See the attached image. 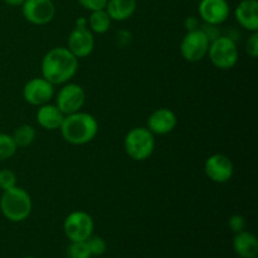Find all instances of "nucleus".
<instances>
[{"mask_svg":"<svg viewBox=\"0 0 258 258\" xmlns=\"http://www.w3.org/2000/svg\"><path fill=\"white\" fill-rule=\"evenodd\" d=\"M138 8L136 0H108L105 10L110 15L111 20L123 22L134 15Z\"/></svg>","mask_w":258,"mask_h":258,"instance_id":"a211bd4d","label":"nucleus"},{"mask_svg":"<svg viewBox=\"0 0 258 258\" xmlns=\"http://www.w3.org/2000/svg\"><path fill=\"white\" fill-rule=\"evenodd\" d=\"M78 58L68 48H52L42 59V77L52 85L67 83L77 73Z\"/></svg>","mask_w":258,"mask_h":258,"instance_id":"f257e3e1","label":"nucleus"},{"mask_svg":"<svg viewBox=\"0 0 258 258\" xmlns=\"http://www.w3.org/2000/svg\"><path fill=\"white\" fill-rule=\"evenodd\" d=\"M86 242H87L88 248H90L92 256H102L106 252V249H107V243H106V241L102 237L91 236Z\"/></svg>","mask_w":258,"mask_h":258,"instance_id":"5701e85b","label":"nucleus"},{"mask_svg":"<svg viewBox=\"0 0 258 258\" xmlns=\"http://www.w3.org/2000/svg\"><path fill=\"white\" fill-rule=\"evenodd\" d=\"M208 55L211 62L219 70H231L238 62V48L229 37H217L209 44Z\"/></svg>","mask_w":258,"mask_h":258,"instance_id":"39448f33","label":"nucleus"},{"mask_svg":"<svg viewBox=\"0 0 258 258\" xmlns=\"http://www.w3.org/2000/svg\"><path fill=\"white\" fill-rule=\"evenodd\" d=\"M85 90L77 83H66L58 92L55 98V106L64 115L78 112L85 105Z\"/></svg>","mask_w":258,"mask_h":258,"instance_id":"6e6552de","label":"nucleus"},{"mask_svg":"<svg viewBox=\"0 0 258 258\" xmlns=\"http://www.w3.org/2000/svg\"><path fill=\"white\" fill-rule=\"evenodd\" d=\"M77 2L85 9L90 10V12H96V10L105 9L108 0H77Z\"/></svg>","mask_w":258,"mask_h":258,"instance_id":"a878e982","label":"nucleus"},{"mask_svg":"<svg viewBox=\"0 0 258 258\" xmlns=\"http://www.w3.org/2000/svg\"><path fill=\"white\" fill-rule=\"evenodd\" d=\"M17 144L13 140L12 135L0 134V161L12 158L17 153Z\"/></svg>","mask_w":258,"mask_h":258,"instance_id":"412c9836","label":"nucleus"},{"mask_svg":"<svg viewBox=\"0 0 258 258\" xmlns=\"http://www.w3.org/2000/svg\"><path fill=\"white\" fill-rule=\"evenodd\" d=\"M64 113L59 110L55 105H45L39 106L37 112V121L39 126L47 130H57L60 127L63 120H64Z\"/></svg>","mask_w":258,"mask_h":258,"instance_id":"f3484780","label":"nucleus"},{"mask_svg":"<svg viewBox=\"0 0 258 258\" xmlns=\"http://www.w3.org/2000/svg\"><path fill=\"white\" fill-rule=\"evenodd\" d=\"M237 22L249 32L258 30V3L257 0H242L234 10Z\"/></svg>","mask_w":258,"mask_h":258,"instance_id":"2eb2a0df","label":"nucleus"},{"mask_svg":"<svg viewBox=\"0 0 258 258\" xmlns=\"http://www.w3.org/2000/svg\"><path fill=\"white\" fill-rule=\"evenodd\" d=\"M23 17L34 25H45L53 20L55 7L52 0H24Z\"/></svg>","mask_w":258,"mask_h":258,"instance_id":"1a4fd4ad","label":"nucleus"},{"mask_svg":"<svg viewBox=\"0 0 258 258\" xmlns=\"http://www.w3.org/2000/svg\"><path fill=\"white\" fill-rule=\"evenodd\" d=\"M59 130L67 143L72 145H85L96 138L98 123L91 113L78 111L64 116Z\"/></svg>","mask_w":258,"mask_h":258,"instance_id":"f03ea898","label":"nucleus"},{"mask_svg":"<svg viewBox=\"0 0 258 258\" xmlns=\"http://www.w3.org/2000/svg\"><path fill=\"white\" fill-rule=\"evenodd\" d=\"M233 249L241 258H257L258 239L254 234L247 231L236 233L233 238Z\"/></svg>","mask_w":258,"mask_h":258,"instance_id":"dca6fc26","label":"nucleus"},{"mask_svg":"<svg viewBox=\"0 0 258 258\" xmlns=\"http://www.w3.org/2000/svg\"><path fill=\"white\" fill-rule=\"evenodd\" d=\"M228 226L232 232L239 233V232L244 231V228H246V219H244V217L241 216V214H233V216L229 218Z\"/></svg>","mask_w":258,"mask_h":258,"instance_id":"393cba45","label":"nucleus"},{"mask_svg":"<svg viewBox=\"0 0 258 258\" xmlns=\"http://www.w3.org/2000/svg\"><path fill=\"white\" fill-rule=\"evenodd\" d=\"M185 25H186V29H188V32L189 30H196V29H199L198 28V19H197V18H194V17H190V18H188V19H186V22H185Z\"/></svg>","mask_w":258,"mask_h":258,"instance_id":"cd10ccee","label":"nucleus"},{"mask_svg":"<svg viewBox=\"0 0 258 258\" xmlns=\"http://www.w3.org/2000/svg\"><path fill=\"white\" fill-rule=\"evenodd\" d=\"M178 118L170 108H158L148 118V128L154 135H166L176 127Z\"/></svg>","mask_w":258,"mask_h":258,"instance_id":"4468645a","label":"nucleus"},{"mask_svg":"<svg viewBox=\"0 0 258 258\" xmlns=\"http://www.w3.org/2000/svg\"><path fill=\"white\" fill-rule=\"evenodd\" d=\"M95 38L87 25H76L68 37V49L77 58H85L92 53Z\"/></svg>","mask_w":258,"mask_h":258,"instance_id":"f8f14e48","label":"nucleus"},{"mask_svg":"<svg viewBox=\"0 0 258 258\" xmlns=\"http://www.w3.org/2000/svg\"><path fill=\"white\" fill-rule=\"evenodd\" d=\"M24 258H37V257H34V256H27V257H24Z\"/></svg>","mask_w":258,"mask_h":258,"instance_id":"c756f323","label":"nucleus"},{"mask_svg":"<svg viewBox=\"0 0 258 258\" xmlns=\"http://www.w3.org/2000/svg\"><path fill=\"white\" fill-rule=\"evenodd\" d=\"M246 52L251 58H257L258 55V33L253 32L246 43Z\"/></svg>","mask_w":258,"mask_h":258,"instance_id":"bb28decb","label":"nucleus"},{"mask_svg":"<svg viewBox=\"0 0 258 258\" xmlns=\"http://www.w3.org/2000/svg\"><path fill=\"white\" fill-rule=\"evenodd\" d=\"M93 219L88 213L76 211L68 214L63 223V231L71 242L87 241L93 233Z\"/></svg>","mask_w":258,"mask_h":258,"instance_id":"423d86ee","label":"nucleus"},{"mask_svg":"<svg viewBox=\"0 0 258 258\" xmlns=\"http://www.w3.org/2000/svg\"><path fill=\"white\" fill-rule=\"evenodd\" d=\"M15 185H17V175L8 169L0 170V189L8 190Z\"/></svg>","mask_w":258,"mask_h":258,"instance_id":"b1692460","label":"nucleus"},{"mask_svg":"<svg viewBox=\"0 0 258 258\" xmlns=\"http://www.w3.org/2000/svg\"><path fill=\"white\" fill-rule=\"evenodd\" d=\"M4 3L10 7H22L24 0H4Z\"/></svg>","mask_w":258,"mask_h":258,"instance_id":"c85d7f7f","label":"nucleus"},{"mask_svg":"<svg viewBox=\"0 0 258 258\" xmlns=\"http://www.w3.org/2000/svg\"><path fill=\"white\" fill-rule=\"evenodd\" d=\"M54 85L45 78H32L23 87V97L25 102L33 106H42L49 102L54 96Z\"/></svg>","mask_w":258,"mask_h":258,"instance_id":"9d476101","label":"nucleus"},{"mask_svg":"<svg viewBox=\"0 0 258 258\" xmlns=\"http://www.w3.org/2000/svg\"><path fill=\"white\" fill-rule=\"evenodd\" d=\"M125 151L131 159L144 161L151 156L155 149L154 134L148 127H134L126 135L123 141Z\"/></svg>","mask_w":258,"mask_h":258,"instance_id":"20e7f679","label":"nucleus"},{"mask_svg":"<svg viewBox=\"0 0 258 258\" xmlns=\"http://www.w3.org/2000/svg\"><path fill=\"white\" fill-rule=\"evenodd\" d=\"M204 171L214 183H227L233 176V164L228 156L214 154L204 163Z\"/></svg>","mask_w":258,"mask_h":258,"instance_id":"9b49d317","label":"nucleus"},{"mask_svg":"<svg viewBox=\"0 0 258 258\" xmlns=\"http://www.w3.org/2000/svg\"><path fill=\"white\" fill-rule=\"evenodd\" d=\"M88 25L93 33L103 34L110 29L111 18L105 9L91 12L90 18H88Z\"/></svg>","mask_w":258,"mask_h":258,"instance_id":"6ab92c4d","label":"nucleus"},{"mask_svg":"<svg viewBox=\"0 0 258 258\" xmlns=\"http://www.w3.org/2000/svg\"><path fill=\"white\" fill-rule=\"evenodd\" d=\"M211 40L203 29L189 30L180 44L181 55L188 62H199L208 54Z\"/></svg>","mask_w":258,"mask_h":258,"instance_id":"0eeeda50","label":"nucleus"},{"mask_svg":"<svg viewBox=\"0 0 258 258\" xmlns=\"http://www.w3.org/2000/svg\"><path fill=\"white\" fill-rule=\"evenodd\" d=\"M0 209L8 221L23 222L29 217L32 212V199L30 196L19 186H13L8 190H3L0 198Z\"/></svg>","mask_w":258,"mask_h":258,"instance_id":"7ed1b4c3","label":"nucleus"},{"mask_svg":"<svg viewBox=\"0 0 258 258\" xmlns=\"http://www.w3.org/2000/svg\"><path fill=\"white\" fill-rule=\"evenodd\" d=\"M68 257L70 258H91L90 248L86 241L82 242H71L68 247Z\"/></svg>","mask_w":258,"mask_h":258,"instance_id":"4be33fe9","label":"nucleus"},{"mask_svg":"<svg viewBox=\"0 0 258 258\" xmlns=\"http://www.w3.org/2000/svg\"><path fill=\"white\" fill-rule=\"evenodd\" d=\"M199 15L206 24L219 25L226 22L229 17V4L227 0H201Z\"/></svg>","mask_w":258,"mask_h":258,"instance_id":"ddd939ff","label":"nucleus"},{"mask_svg":"<svg viewBox=\"0 0 258 258\" xmlns=\"http://www.w3.org/2000/svg\"><path fill=\"white\" fill-rule=\"evenodd\" d=\"M35 135H37L35 128L32 125L24 123V125H20L19 127L15 128L12 138L14 143L17 144L18 148H27V146H29L34 141Z\"/></svg>","mask_w":258,"mask_h":258,"instance_id":"aec40b11","label":"nucleus"}]
</instances>
